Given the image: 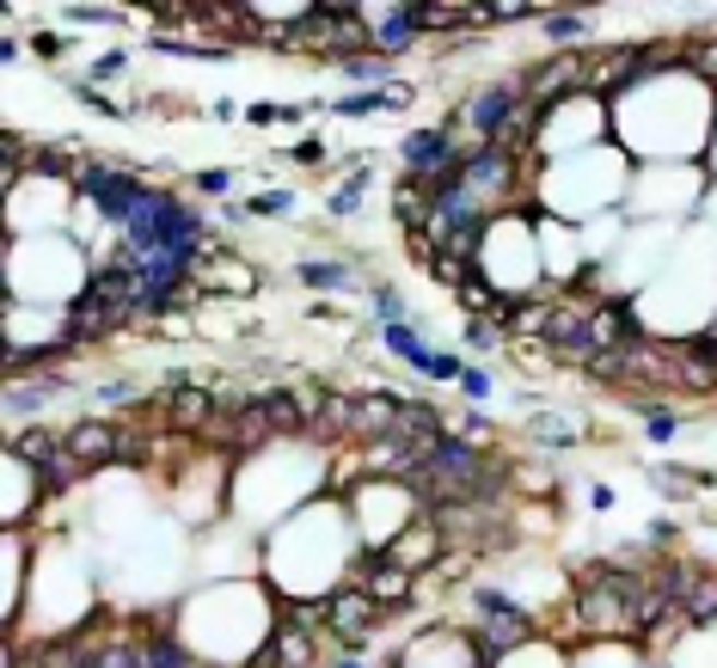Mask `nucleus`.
Here are the masks:
<instances>
[{"instance_id":"obj_21","label":"nucleus","mask_w":717,"mask_h":668,"mask_svg":"<svg viewBox=\"0 0 717 668\" xmlns=\"http://www.w3.org/2000/svg\"><path fill=\"white\" fill-rule=\"evenodd\" d=\"M405 86H380V93H356V98H343V117H362V110H380V105H405Z\"/></svg>"},{"instance_id":"obj_4","label":"nucleus","mask_w":717,"mask_h":668,"mask_svg":"<svg viewBox=\"0 0 717 668\" xmlns=\"http://www.w3.org/2000/svg\"><path fill=\"white\" fill-rule=\"evenodd\" d=\"M528 632H533V620L521 613V607L509 601V595H497V589H484L479 595V644H472V668H491L503 651H515V644H528Z\"/></svg>"},{"instance_id":"obj_20","label":"nucleus","mask_w":717,"mask_h":668,"mask_svg":"<svg viewBox=\"0 0 717 668\" xmlns=\"http://www.w3.org/2000/svg\"><path fill=\"white\" fill-rule=\"evenodd\" d=\"M301 282L307 289H350V265H331V258H319V265H301Z\"/></svg>"},{"instance_id":"obj_12","label":"nucleus","mask_w":717,"mask_h":668,"mask_svg":"<svg viewBox=\"0 0 717 668\" xmlns=\"http://www.w3.org/2000/svg\"><path fill=\"white\" fill-rule=\"evenodd\" d=\"M209 435H221L227 448H258V442H265V435H277V430H270L265 405H258V399H246L239 411H221V418L209 423Z\"/></svg>"},{"instance_id":"obj_11","label":"nucleus","mask_w":717,"mask_h":668,"mask_svg":"<svg viewBox=\"0 0 717 668\" xmlns=\"http://www.w3.org/2000/svg\"><path fill=\"white\" fill-rule=\"evenodd\" d=\"M436 552H442V534H436L430 515H418L405 534H392V540H387V559L399 564V571H411V576H418L423 564H436Z\"/></svg>"},{"instance_id":"obj_18","label":"nucleus","mask_w":717,"mask_h":668,"mask_svg":"<svg viewBox=\"0 0 717 668\" xmlns=\"http://www.w3.org/2000/svg\"><path fill=\"white\" fill-rule=\"evenodd\" d=\"M141 668H203L185 644H172V637H154V644H141Z\"/></svg>"},{"instance_id":"obj_13","label":"nucleus","mask_w":717,"mask_h":668,"mask_svg":"<svg viewBox=\"0 0 717 668\" xmlns=\"http://www.w3.org/2000/svg\"><path fill=\"white\" fill-rule=\"evenodd\" d=\"M356 576H362V589L375 595V601L387 607V613H392V607H405V601H411V583H418V576H411V571H399V564H392L387 552H380V559H368Z\"/></svg>"},{"instance_id":"obj_19","label":"nucleus","mask_w":717,"mask_h":668,"mask_svg":"<svg viewBox=\"0 0 717 668\" xmlns=\"http://www.w3.org/2000/svg\"><path fill=\"white\" fill-rule=\"evenodd\" d=\"M546 37H559V44H577V37H589V13H577V7H559V13H546Z\"/></svg>"},{"instance_id":"obj_26","label":"nucleus","mask_w":717,"mask_h":668,"mask_svg":"<svg viewBox=\"0 0 717 668\" xmlns=\"http://www.w3.org/2000/svg\"><path fill=\"white\" fill-rule=\"evenodd\" d=\"M467 343H472V350H491V343H503V331L491 326V319H472V326H467Z\"/></svg>"},{"instance_id":"obj_10","label":"nucleus","mask_w":717,"mask_h":668,"mask_svg":"<svg viewBox=\"0 0 717 668\" xmlns=\"http://www.w3.org/2000/svg\"><path fill=\"white\" fill-rule=\"evenodd\" d=\"M68 454L80 467H105V460H124V423H105V418H86L68 430Z\"/></svg>"},{"instance_id":"obj_17","label":"nucleus","mask_w":717,"mask_h":668,"mask_svg":"<svg viewBox=\"0 0 717 668\" xmlns=\"http://www.w3.org/2000/svg\"><path fill=\"white\" fill-rule=\"evenodd\" d=\"M712 620H717V576L700 571V583H693V595L681 607V625H712Z\"/></svg>"},{"instance_id":"obj_14","label":"nucleus","mask_w":717,"mask_h":668,"mask_svg":"<svg viewBox=\"0 0 717 668\" xmlns=\"http://www.w3.org/2000/svg\"><path fill=\"white\" fill-rule=\"evenodd\" d=\"M160 405H166V423H172V430H209V423L221 418L215 399H209L203 387H172Z\"/></svg>"},{"instance_id":"obj_8","label":"nucleus","mask_w":717,"mask_h":668,"mask_svg":"<svg viewBox=\"0 0 717 668\" xmlns=\"http://www.w3.org/2000/svg\"><path fill=\"white\" fill-rule=\"evenodd\" d=\"M571 93H583V56H552V62H540V68L521 74V98H528L533 110L564 105Z\"/></svg>"},{"instance_id":"obj_24","label":"nucleus","mask_w":717,"mask_h":668,"mask_svg":"<svg viewBox=\"0 0 717 668\" xmlns=\"http://www.w3.org/2000/svg\"><path fill=\"white\" fill-rule=\"evenodd\" d=\"M350 80H387V56H350V62H338Z\"/></svg>"},{"instance_id":"obj_1","label":"nucleus","mask_w":717,"mask_h":668,"mask_svg":"<svg viewBox=\"0 0 717 668\" xmlns=\"http://www.w3.org/2000/svg\"><path fill=\"white\" fill-rule=\"evenodd\" d=\"M577 625L595 637H644V571L589 564L577 576Z\"/></svg>"},{"instance_id":"obj_28","label":"nucleus","mask_w":717,"mask_h":668,"mask_svg":"<svg viewBox=\"0 0 717 668\" xmlns=\"http://www.w3.org/2000/svg\"><path fill=\"white\" fill-rule=\"evenodd\" d=\"M117 74H124V56H98L93 62V80H117Z\"/></svg>"},{"instance_id":"obj_5","label":"nucleus","mask_w":717,"mask_h":668,"mask_svg":"<svg viewBox=\"0 0 717 668\" xmlns=\"http://www.w3.org/2000/svg\"><path fill=\"white\" fill-rule=\"evenodd\" d=\"M80 190H86V202H93L105 221H117V227H129V215H136V202H141V178L124 166H105V160H86L80 166Z\"/></svg>"},{"instance_id":"obj_2","label":"nucleus","mask_w":717,"mask_h":668,"mask_svg":"<svg viewBox=\"0 0 717 668\" xmlns=\"http://www.w3.org/2000/svg\"><path fill=\"white\" fill-rule=\"evenodd\" d=\"M129 258H178V265H190L197 251H203V221L190 215L185 202L172 197V190H141L136 215H129Z\"/></svg>"},{"instance_id":"obj_3","label":"nucleus","mask_w":717,"mask_h":668,"mask_svg":"<svg viewBox=\"0 0 717 668\" xmlns=\"http://www.w3.org/2000/svg\"><path fill=\"white\" fill-rule=\"evenodd\" d=\"M430 521L454 552H497L509 540V509H497V503H454V509H436Z\"/></svg>"},{"instance_id":"obj_23","label":"nucleus","mask_w":717,"mask_h":668,"mask_svg":"<svg viewBox=\"0 0 717 668\" xmlns=\"http://www.w3.org/2000/svg\"><path fill=\"white\" fill-rule=\"evenodd\" d=\"M375 313H380V326H405V301H399V289L380 282L375 289Z\"/></svg>"},{"instance_id":"obj_30","label":"nucleus","mask_w":717,"mask_h":668,"mask_svg":"<svg viewBox=\"0 0 717 668\" xmlns=\"http://www.w3.org/2000/svg\"><path fill=\"white\" fill-rule=\"evenodd\" d=\"M331 668H362V663H356V656H338V663H331Z\"/></svg>"},{"instance_id":"obj_29","label":"nucleus","mask_w":717,"mask_h":668,"mask_svg":"<svg viewBox=\"0 0 717 668\" xmlns=\"http://www.w3.org/2000/svg\"><path fill=\"white\" fill-rule=\"evenodd\" d=\"M251 209H258V215H270V209H289V197H282V190H270V197H258Z\"/></svg>"},{"instance_id":"obj_25","label":"nucleus","mask_w":717,"mask_h":668,"mask_svg":"<svg viewBox=\"0 0 717 668\" xmlns=\"http://www.w3.org/2000/svg\"><path fill=\"white\" fill-rule=\"evenodd\" d=\"M460 301H467V307H491L497 295H491V282H479V277L467 270V277H460Z\"/></svg>"},{"instance_id":"obj_15","label":"nucleus","mask_w":717,"mask_h":668,"mask_svg":"<svg viewBox=\"0 0 717 668\" xmlns=\"http://www.w3.org/2000/svg\"><path fill=\"white\" fill-rule=\"evenodd\" d=\"M418 7H387V13L375 19V56H392V49H405L411 37H418Z\"/></svg>"},{"instance_id":"obj_27","label":"nucleus","mask_w":717,"mask_h":668,"mask_svg":"<svg viewBox=\"0 0 717 668\" xmlns=\"http://www.w3.org/2000/svg\"><path fill=\"white\" fill-rule=\"evenodd\" d=\"M674 435H681V423H674L669 411H656L650 418V442H674Z\"/></svg>"},{"instance_id":"obj_22","label":"nucleus","mask_w":717,"mask_h":668,"mask_svg":"<svg viewBox=\"0 0 717 668\" xmlns=\"http://www.w3.org/2000/svg\"><path fill=\"white\" fill-rule=\"evenodd\" d=\"M686 68L705 80H717V37H705V44H686Z\"/></svg>"},{"instance_id":"obj_16","label":"nucleus","mask_w":717,"mask_h":668,"mask_svg":"<svg viewBox=\"0 0 717 668\" xmlns=\"http://www.w3.org/2000/svg\"><path fill=\"white\" fill-rule=\"evenodd\" d=\"M307 663H313V637L295 625V632H282L277 644H265L251 668H307Z\"/></svg>"},{"instance_id":"obj_6","label":"nucleus","mask_w":717,"mask_h":668,"mask_svg":"<svg viewBox=\"0 0 717 668\" xmlns=\"http://www.w3.org/2000/svg\"><path fill=\"white\" fill-rule=\"evenodd\" d=\"M521 105H528V98H521V80H491L484 93H472V98H467L460 124H467L472 136H479V148H497L503 129H509L515 117H521Z\"/></svg>"},{"instance_id":"obj_9","label":"nucleus","mask_w":717,"mask_h":668,"mask_svg":"<svg viewBox=\"0 0 717 668\" xmlns=\"http://www.w3.org/2000/svg\"><path fill=\"white\" fill-rule=\"evenodd\" d=\"M380 613H387V607H380L368 589H343V595L326 601V632L338 637V644H362V637L380 625Z\"/></svg>"},{"instance_id":"obj_7","label":"nucleus","mask_w":717,"mask_h":668,"mask_svg":"<svg viewBox=\"0 0 717 668\" xmlns=\"http://www.w3.org/2000/svg\"><path fill=\"white\" fill-rule=\"evenodd\" d=\"M515 178H521V166H515V154H503V148H472L467 172H460V185H467L484 209H497V202L515 190Z\"/></svg>"}]
</instances>
